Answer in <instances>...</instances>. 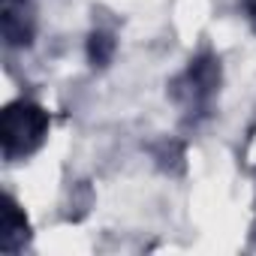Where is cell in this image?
<instances>
[{"instance_id":"cell-1","label":"cell","mask_w":256,"mask_h":256,"mask_svg":"<svg viewBox=\"0 0 256 256\" xmlns=\"http://www.w3.org/2000/svg\"><path fill=\"white\" fill-rule=\"evenodd\" d=\"M48 130V112H42L34 102H12L4 108L0 118V142H4L6 160H16L22 154H30L40 148Z\"/></svg>"},{"instance_id":"cell-2","label":"cell","mask_w":256,"mask_h":256,"mask_svg":"<svg viewBox=\"0 0 256 256\" xmlns=\"http://www.w3.org/2000/svg\"><path fill=\"white\" fill-rule=\"evenodd\" d=\"M28 238V223L18 211V205L12 199H6V208H4V241H0V247L4 250H16V241L12 238Z\"/></svg>"},{"instance_id":"cell-3","label":"cell","mask_w":256,"mask_h":256,"mask_svg":"<svg viewBox=\"0 0 256 256\" xmlns=\"http://www.w3.org/2000/svg\"><path fill=\"white\" fill-rule=\"evenodd\" d=\"M88 52H90V60H94V64H106V60L112 58V52H114V42H112L106 34H94Z\"/></svg>"}]
</instances>
